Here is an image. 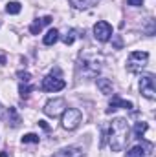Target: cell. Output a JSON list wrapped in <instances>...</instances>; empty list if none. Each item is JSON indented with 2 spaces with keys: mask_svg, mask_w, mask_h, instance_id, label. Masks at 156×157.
<instances>
[{
  "mask_svg": "<svg viewBox=\"0 0 156 157\" xmlns=\"http://www.w3.org/2000/svg\"><path fill=\"white\" fill-rule=\"evenodd\" d=\"M127 141H129V124H127V121L121 117L114 119L110 122V130H109L110 148L114 152H121L127 146Z\"/></svg>",
  "mask_w": 156,
  "mask_h": 157,
  "instance_id": "cell-1",
  "label": "cell"
},
{
  "mask_svg": "<svg viewBox=\"0 0 156 157\" xmlns=\"http://www.w3.org/2000/svg\"><path fill=\"white\" fill-rule=\"evenodd\" d=\"M101 64H103V57L99 53L84 51L79 57V71L83 73V77L86 78L97 77V73L101 71Z\"/></svg>",
  "mask_w": 156,
  "mask_h": 157,
  "instance_id": "cell-2",
  "label": "cell"
},
{
  "mask_svg": "<svg viewBox=\"0 0 156 157\" xmlns=\"http://www.w3.org/2000/svg\"><path fill=\"white\" fill-rule=\"evenodd\" d=\"M147 60H149V53L147 51H132L127 59V68L129 71H142L145 66H147Z\"/></svg>",
  "mask_w": 156,
  "mask_h": 157,
  "instance_id": "cell-3",
  "label": "cell"
},
{
  "mask_svg": "<svg viewBox=\"0 0 156 157\" xmlns=\"http://www.w3.org/2000/svg\"><path fill=\"white\" fill-rule=\"evenodd\" d=\"M81 119H83V115H81V112H79L77 108H66L63 112L61 124H63L64 130H76L81 124Z\"/></svg>",
  "mask_w": 156,
  "mask_h": 157,
  "instance_id": "cell-4",
  "label": "cell"
},
{
  "mask_svg": "<svg viewBox=\"0 0 156 157\" xmlns=\"http://www.w3.org/2000/svg\"><path fill=\"white\" fill-rule=\"evenodd\" d=\"M64 110H66V101L61 99V97L48 101V102L44 104V108H42V112H44L48 117H59Z\"/></svg>",
  "mask_w": 156,
  "mask_h": 157,
  "instance_id": "cell-5",
  "label": "cell"
},
{
  "mask_svg": "<svg viewBox=\"0 0 156 157\" xmlns=\"http://www.w3.org/2000/svg\"><path fill=\"white\" fill-rule=\"evenodd\" d=\"M140 91L145 99H156V88H154V75L149 73V75H143L140 78Z\"/></svg>",
  "mask_w": 156,
  "mask_h": 157,
  "instance_id": "cell-6",
  "label": "cell"
},
{
  "mask_svg": "<svg viewBox=\"0 0 156 157\" xmlns=\"http://www.w3.org/2000/svg\"><path fill=\"white\" fill-rule=\"evenodd\" d=\"M94 37H96V40H99V42L110 40V37H112V26L109 22H105V20H99L94 26Z\"/></svg>",
  "mask_w": 156,
  "mask_h": 157,
  "instance_id": "cell-7",
  "label": "cell"
},
{
  "mask_svg": "<svg viewBox=\"0 0 156 157\" xmlns=\"http://www.w3.org/2000/svg\"><path fill=\"white\" fill-rule=\"evenodd\" d=\"M64 86H66V82L59 77H53V73L48 75V77H44L42 78V84H40V88H42L44 91H53V93H55V91H61Z\"/></svg>",
  "mask_w": 156,
  "mask_h": 157,
  "instance_id": "cell-8",
  "label": "cell"
},
{
  "mask_svg": "<svg viewBox=\"0 0 156 157\" xmlns=\"http://www.w3.org/2000/svg\"><path fill=\"white\" fill-rule=\"evenodd\" d=\"M119 108H125V110H132L134 106H132V102L130 101H125V99H121L119 95H114L112 97V101H110V104H109V108H107V113H112V112H116Z\"/></svg>",
  "mask_w": 156,
  "mask_h": 157,
  "instance_id": "cell-9",
  "label": "cell"
},
{
  "mask_svg": "<svg viewBox=\"0 0 156 157\" xmlns=\"http://www.w3.org/2000/svg\"><path fill=\"white\" fill-rule=\"evenodd\" d=\"M51 157H84V152L77 146H66V148L59 150L57 154H53Z\"/></svg>",
  "mask_w": 156,
  "mask_h": 157,
  "instance_id": "cell-10",
  "label": "cell"
},
{
  "mask_svg": "<svg viewBox=\"0 0 156 157\" xmlns=\"http://www.w3.org/2000/svg\"><path fill=\"white\" fill-rule=\"evenodd\" d=\"M48 24H51V17L37 18V20L30 26V33H31V35H39L40 31H42V28H44V26H48Z\"/></svg>",
  "mask_w": 156,
  "mask_h": 157,
  "instance_id": "cell-11",
  "label": "cell"
},
{
  "mask_svg": "<svg viewBox=\"0 0 156 157\" xmlns=\"http://www.w3.org/2000/svg\"><path fill=\"white\" fill-rule=\"evenodd\" d=\"M97 88H99V91L101 93H105V95H110L112 93V90H114V86H112V82L109 80V78H97Z\"/></svg>",
  "mask_w": 156,
  "mask_h": 157,
  "instance_id": "cell-12",
  "label": "cell"
},
{
  "mask_svg": "<svg viewBox=\"0 0 156 157\" xmlns=\"http://www.w3.org/2000/svg\"><path fill=\"white\" fill-rule=\"evenodd\" d=\"M59 40V31L53 28V29H50L46 35H44V39H42V42H44V46H51V44H55Z\"/></svg>",
  "mask_w": 156,
  "mask_h": 157,
  "instance_id": "cell-13",
  "label": "cell"
},
{
  "mask_svg": "<svg viewBox=\"0 0 156 157\" xmlns=\"http://www.w3.org/2000/svg\"><path fill=\"white\" fill-rule=\"evenodd\" d=\"M76 9H88V7H92L97 0H68Z\"/></svg>",
  "mask_w": 156,
  "mask_h": 157,
  "instance_id": "cell-14",
  "label": "cell"
},
{
  "mask_svg": "<svg viewBox=\"0 0 156 157\" xmlns=\"http://www.w3.org/2000/svg\"><path fill=\"white\" fill-rule=\"evenodd\" d=\"M145 148L142 146V144H136V146H132L127 154H125V157H145Z\"/></svg>",
  "mask_w": 156,
  "mask_h": 157,
  "instance_id": "cell-15",
  "label": "cell"
},
{
  "mask_svg": "<svg viewBox=\"0 0 156 157\" xmlns=\"http://www.w3.org/2000/svg\"><path fill=\"white\" fill-rule=\"evenodd\" d=\"M147 128H149V126H147V122H143V121L136 122V124H134V137H136V139H142V137H143V133L147 132Z\"/></svg>",
  "mask_w": 156,
  "mask_h": 157,
  "instance_id": "cell-16",
  "label": "cell"
},
{
  "mask_svg": "<svg viewBox=\"0 0 156 157\" xmlns=\"http://www.w3.org/2000/svg\"><path fill=\"white\" fill-rule=\"evenodd\" d=\"M20 9H22L20 2H9V4L6 6V11H7L9 15H18V13H20Z\"/></svg>",
  "mask_w": 156,
  "mask_h": 157,
  "instance_id": "cell-17",
  "label": "cell"
},
{
  "mask_svg": "<svg viewBox=\"0 0 156 157\" xmlns=\"http://www.w3.org/2000/svg\"><path fill=\"white\" fill-rule=\"evenodd\" d=\"M31 91H33V86H30L28 82L20 84V88H18V93H20V97H22V99H28Z\"/></svg>",
  "mask_w": 156,
  "mask_h": 157,
  "instance_id": "cell-18",
  "label": "cell"
},
{
  "mask_svg": "<svg viewBox=\"0 0 156 157\" xmlns=\"http://www.w3.org/2000/svg\"><path fill=\"white\" fill-rule=\"evenodd\" d=\"M7 112H9V117H11V126L17 128V126L20 124V117L17 115V110H15V108H7Z\"/></svg>",
  "mask_w": 156,
  "mask_h": 157,
  "instance_id": "cell-19",
  "label": "cell"
},
{
  "mask_svg": "<svg viewBox=\"0 0 156 157\" xmlns=\"http://www.w3.org/2000/svg\"><path fill=\"white\" fill-rule=\"evenodd\" d=\"M76 33H77V29H68V31H66V35L63 37V42H64L66 46H70V44L76 40Z\"/></svg>",
  "mask_w": 156,
  "mask_h": 157,
  "instance_id": "cell-20",
  "label": "cell"
},
{
  "mask_svg": "<svg viewBox=\"0 0 156 157\" xmlns=\"http://www.w3.org/2000/svg\"><path fill=\"white\" fill-rule=\"evenodd\" d=\"M40 141V137L37 135V133H26L24 137H22V143L24 144H28V143H33V144H37Z\"/></svg>",
  "mask_w": 156,
  "mask_h": 157,
  "instance_id": "cell-21",
  "label": "cell"
},
{
  "mask_svg": "<svg viewBox=\"0 0 156 157\" xmlns=\"http://www.w3.org/2000/svg\"><path fill=\"white\" fill-rule=\"evenodd\" d=\"M17 75H18V78H20L22 82H30V80H31V75H30L28 71H18Z\"/></svg>",
  "mask_w": 156,
  "mask_h": 157,
  "instance_id": "cell-22",
  "label": "cell"
},
{
  "mask_svg": "<svg viewBox=\"0 0 156 157\" xmlns=\"http://www.w3.org/2000/svg\"><path fill=\"white\" fill-rule=\"evenodd\" d=\"M127 2H129V6H134V7H138V6L143 4V0H127Z\"/></svg>",
  "mask_w": 156,
  "mask_h": 157,
  "instance_id": "cell-23",
  "label": "cell"
},
{
  "mask_svg": "<svg viewBox=\"0 0 156 157\" xmlns=\"http://www.w3.org/2000/svg\"><path fill=\"white\" fill-rule=\"evenodd\" d=\"M39 124H40V126H42V128H44V130H48V124H46L44 121H39Z\"/></svg>",
  "mask_w": 156,
  "mask_h": 157,
  "instance_id": "cell-24",
  "label": "cell"
},
{
  "mask_svg": "<svg viewBox=\"0 0 156 157\" xmlns=\"http://www.w3.org/2000/svg\"><path fill=\"white\" fill-rule=\"evenodd\" d=\"M0 119H4V108L0 106Z\"/></svg>",
  "mask_w": 156,
  "mask_h": 157,
  "instance_id": "cell-25",
  "label": "cell"
},
{
  "mask_svg": "<svg viewBox=\"0 0 156 157\" xmlns=\"http://www.w3.org/2000/svg\"><path fill=\"white\" fill-rule=\"evenodd\" d=\"M0 157H7V154H6V152H2V154H0Z\"/></svg>",
  "mask_w": 156,
  "mask_h": 157,
  "instance_id": "cell-26",
  "label": "cell"
}]
</instances>
